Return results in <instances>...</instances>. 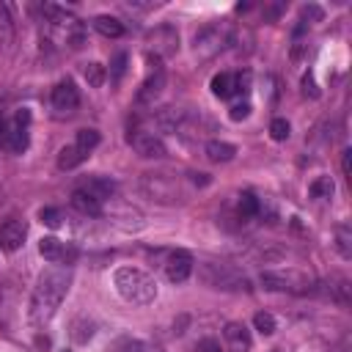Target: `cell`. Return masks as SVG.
Listing matches in <instances>:
<instances>
[{
  "instance_id": "cell-1",
  "label": "cell",
  "mask_w": 352,
  "mask_h": 352,
  "mask_svg": "<svg viewBox=\"0 0 352 352\" xmlns=\"http://www.w3.org/2000/svg\"><path fill=\"white\" fill-rule=\"evenodd\" d=\"M69 286H72V267L55 264V267L44 270L38 275V280L33 286V294H30V302H28V319H30V324H36V327L47 324L58 314V308H60Z\"/></svg>"
},
{
  "instance_id": "cell-2",
  "label": "cell",
  "mask_w": 352,
  "mask_h": 352,
  "mask_svg": "<svg viewBox=\"0 0 352 352\" xmlns=\"http://www.w3.org/2000/svg\"><path fill=\"white\" fill-rule=\"evenodd\" d=\"M113 286L132 305H148L157 297V280L138 267H118L113 272Z\"/></svg>"
},
{
  "instance_id": "cell-3",
  "label": "cell",
  "mask_w": 352,
  "mask_h": 352,
  "mask_svg": "<svg viewBox=\"0 0 352 352\" xmlns=\"http://www.w3.org/2000/svg\"><path fill=\"white\" fill-rule=\"evenodd\" d=\"M198 278L209 286V289H220V292H253V283L248 275H242L236 267L231 264H220V261H201L198 264Z\"/></svg>"
},
{
  "instance_id": "cell-4",
  "label": "cell",
  "mask_w": 352,
  "mask_h": 352,
  "mask_svg": "<svg viewBox=\"0 0 352 352\" xmlns=\"http://www.w3.org/2000/svg\"><path fill=\"white\" fill-rule=\"evenodd\" d=\"M140 190L151 198V201H160V204H173L182 192H179V184L170 173H143L140 176Z\"/></svg>"
},
{
  "instance_id": "cell-5",
  "label": "cell",
  "mask_w": 352,
  "mask_h": 352,
  "mask_svg": "<svg viewBox=\"0 0 352 352\" xmlns=\"http://www.w3.org/2000/svg\"><path fill=\"white\" fill-rule=\"evenodd\" d=\"M146 44H148V52L157 58L176 55L179 52V30L173 25H157L154 30H148Z\"/></svg>"
},
{
  "instance_id": "cell-6",
  "label": "cell",
  "mask_w": 352,
  "mask_h": 352,
  "mask_svg": "<svg viewBox=\"0 0 352 352\" xmlns=\"http://www.w3.org/2000/svg\"><path fill=\"white\" fill-rule=\"evenodd\" d=\"M146 60L148 63H154L151 69H148V77L140 82V88H138V102L140 104H154V99H160V94L165 91V69H162V63H160V58L157 55H146Z\"/></svg>"
},
{
  "instance_id": "cell-7",
  "label": "cell",
  "mask_w": 352,
  "mask_h": 352,
  "mask_svg": "<svg viewBox=\"0 0 352 352\" xmlns=\"http://www.w3.org/2000/svg\"><path fill=\"white\" fill-rule=\"evenodd\" d=\"M126 140H129V146L135 148V154H140L143 160H165V157H168L165 140H162L160 135H154V132L138 129V132H129Z\"/></svg>"
},
{
  "instance_id": "cell-8",
  "label": "cell",
  "mask_w": 352,
  "mask_h": 352,
  "mask_svg": "<svg viewBox=\"0 0 352 352\" xmlns=\"http://www.w3.org/2000/svg\"><path fill=\"white\" fill-rule=\"evenodd\" d=\"M50 102H52V110L58 116H72L80 107V91L72 80H60V82H55V88L50 94Z\"/></svg>"
},
{
  "instance_id": "cell-9",
  "label": "cell",
  "mask_w": 352,
  "mask_h": 352,
  "mask_svg": "<svg viewBox=\"0 0 352 352\" xmlns=\"http://www.w3.org/2000/svg\"><path fill=\"white\" fill-rule=\"evenodd\" d=\"M30 113L28 110H19L16 116H14V121L8 124V132H6V148L8 151H14V154H22L25 148H28V143H30Z\"/></svg>"
},
{
  "instance_id": "cell-10",
  "label": "cell",
  "mask_w": 352,
  "mask_h": 352,
  "mask_svg": "<svg viewBox=\"0 0 352 352\" xmlns=\"http://www.w3.org/2000/svg\"><path fill=\"white\" fill-rule=\"evenodd\" d=\"M195 270V261L190 256V250H170L168 258H165V278L170 283H184Z\"/></svg>"
},
{
  "instance_id": "cell-11",
  "label": "cell",
  "mask_w": 352,
  "mask_h": 352,
  "mask_svg": "<svg viewBox=\"0 0 352 352\" xmlns=\"http://www.w3.org/2000/svg\"><path fill=\"white\" fill-rule=\"evenodd\" d=\"M25 236H28V223L19 220V217H6L0 223V250L6 253H16L22 245H25Z\"/></svg>"
},
{
  "instance_id": "cell-12",
  "label": "cell",
  "mask_w": 352,
  "mask_h": 352,
  "mask_svg": "<svg viewBox=\"0 0 352 352\" xmlns=\"http://www.w3.org/2000/svg\"><path fill=\"white\" fill-rule=\"evenodd\" d=\"M38 253L50 261V264H63L69 267L74 261V248H69L66 242H60L58 236H44L38 242Z\"/></svg>"
},
{
  "instance_id": "cell-13",
  "label": "cell",
  "mask_w": 352,
  "mask_h": 352,
  "mask_svg": "<svg viewBox=\"0 0 352 352\" xmlns=\"http://www.w3.org/2000/svg\"><path fill=\"white\" fill-rule=\"evenodd\" d=\"M223 44H226L223 30H220L217 25H209V28H204V30L195 36V55H201V58H212L214 52L223 50Z\"/></svg>"
},
{
  "instance_id": "cell-14",
  "label": "cell",
  "mask_w": 352,
  "mask_h": 352,
  "mask_svg": "<svg viewBox=\"0 0 352 352\" xmlns=\"http://www.w3.org/2000/svg\"><path fill=\"white\" fill-rule=\"evenodd\" d=\"M223 341L228 344L231 352H250L253 336L242 322H226L223 324Z\"/></svg>"
},
{
  "instance_id": "cell-15",
  "label": "cell",
  "mask_w": 352,
  "mask_h": 352,
  "mask_svg": "<svg viewBox=\"0 0 352 352\" xmlns=\"http://www.w3.org/2000/svg\"><path fill=\"white\" fill-rule=\"evenodd\" d=\"M110 204H113V201H110ZM107 214H110V220H113L116 226H121L124 231H138V228H143V214H140L135 206H129V204L116 201Z\"/></svg>"
},
{
  "instance_id": "cell-16",
  "label": "cell",
  "mask_w": 352,
  "mask_h": 352,
  "mask_svg": "<svg viewBox=\"0 0 352 352\" xmlns=\"http://www.w3.org/2000/svg\"><path fill=\"white\" fill-rule=\"evenodd\" d=\"M80 190H85L88 195H94L96 201H113L116 198V190H118V184L110 179V176H88V179H82L80 184H77Z\"/></svg>"
},
{
  "instance_id": "cell-17",
  "label": "cell",
  "mask_w": 352,
  "mask_h": 352,
  "mask_svg": "<svg viewBox=\"0 0 352 352\" xmlns=\"http://www.w3.org/2000/svg\"><path fill=\"white\" fill-rule=\"evenodd\" d=\"M316 289H319L324 297H330L333 302H338V305H349V302H352V286H349V280L341 278V275H333L330 280L316 283Z\"/></svg>"
},
{
  "instance_id": "cell-18",
  "label": "cell",
  "mask_w": 352,
  "mask_h": 352,
  "mask_svg": "<svg viewBox=\"0 0 352 352\" xmlns=\"http://www.w3.org/2000/svg\"><path fill=\"white\" fill-rule=\"evenodd\" d=\"M72 206H74L80 214H85V217H102V214H104V204L96 201L94 195H88V192L80 190V187L72 192Z\"/></svg>"
},
{
  "instance_id": "cell-19",
  "label": "cell",
  "mask_w": 352,
  "mask_h": 352,
  "mask_svg": "<svg viewBox=\"0 0 352 352\" xmlns=\"http://www.w3.org/2000/svg\"><path fill=\"white\" fill-rule=\"evenodd\" d=\"M204 154H206V160H212V162H231V160L236 157V146L228 143V140L214 138V140H206Z\"/></svg>"
},
{
  "instance_id": "cell-20",
  "label": "cell",
  "mask_w": 352,
  "mask_h": 352,
  "mask_svg": "<svg viewBox=\"0 0 352 352\" xmlns=\"http://www.w3.org/2000/svg\"><path fill=\"white\" fill-rule=\"evenodd\" d=\"M94 30L99 33V36H104V38H121L124 36V22L118 19V16H110V14H99V16H94Z\"/></svg>"
},
{
  "instance_id": "cell-21",
  "label": "cell",
  "mask_w": 352,
  "mask_h": 352,
  "mask_svg": "<svg viewBox=\"0 0 352 352\" xmlns=\"http://www.w3.org/2000/svg\"><path fill=\"white\" fill-rule=\"evenodd\" d=\"M212 94L217 99H231L236 94V74L234 72H220L212 77Z\"/></svg>"
},
{
  "instance_id": "cell-22",
  "label": "cell",
  "mask_w": 352,
  "mask_h": 352,
  "mask_svg": "<svg viewBox=\"0 0 352 352\" xmlns=\"http://www.w3.org/2000/svg\"><path fill=\"white\" fill-rule=\"evenodd\" d=\"M88 157H91V154H85L82 148H77L74 143H69V146H63V148L58 151V168H60V170H74V168L82 165Z\"/></svg>"
},
{
  "instance_id": "cell-23",
  "label": "cell",
  "mask_w": 352,
  "mask_h": 352,
  "mask_svg": "<svg viewBox=\"0 0 352 352\" xmlns=\"http://www.w3.org/2000/svg\"><path fill=\"white\" fill-rule=\"evenodd\" d=\"M336 250L341 253L344 261L352 258V226H349V223H341V226L336 228Z\"/></svg>"
},
{
  "instance_id": "cell-24",
  "label": "cell",
  "mask_w": 352,
  "mask_h": 352,
  "mask_svg": "<svg viewBox=\"0 0 352 352\" xmlns=\"http://www.w3.org/2000/svg\"><path fill=\"white\" fill-rule=\"evenodd\" d=\"M308 192H311V198L327 201V198H333V192H336V182H333L330 176H319V179H314V182H311Z\"/></svg>"
},
{
  "instance_id": "cell-25",
  "label": "cell",
  "mask_w": 352,
  "mask_h": 352,
  "mask_svg": "<svg viewBox=\"0 0 352 352\" xmlns=\"http://www.w3.org/2000/svg\"><path fill=\"white\" fill-rule=\"evenodd\" d=\"M258 283H261L267 292H292V289H294L292 280L283 278V275H278V272H261Z\"/></svg>"
},
{
  "instance_id": "cell-26",
  "label": "cell",
  "mask_w": 352,
  "mask_h": 352,
  "mask_svg": "<svg viewBox=\"0 0 352 352\" xmlns=\"http://www.w3.org/2000/svg\"><path fill=\"white\" fill-rule=\"evenodd\" d=\"M107 352H146V344L140 338H132V336H118L107 346Z\"/></svg>"
},
{
  "instance_id": "cell-27",
  "label": "cell",
  "mask_w": 352,
  "mask_h": 352,
  "mask_svg": "<svg viewBox=\"0 0 352 352\" xmlns=\"http://www.w3.org/2000/svg\"><path fill=\"white\" fill-rule=\"evenodd\" d=\"M99 140H102V138H99V132H96V129H80V132L74 135V146H77V148H82L85 154H91V151L99 146Z\"/></svg>"
},
{
  "instance_id": "cell-28",
  "label": "cell",
  "mask_w": 352,
  "mask_h": 352,
  "mask_svg": "<svg viewBox=\"0 0 352 352\" xmlns=\"http://www.w3.org/2000/svg\"><path fill=\"white\" fill-rule=\"evenodd\" d=\"M258 212H261V201H258L253 192H242V195H239V217L250 220V217H256Z\"/></svg>"
},
{
  "instance_id": "cell-29",
  "label": "cell",
  "mask_w": 352,
  "mask_h": 352,
  "mask_svg": "<svg viewBox=\"0 0 352 352\" xmlns=\"http://www.w3.org/2000/svg\"><path fill=\"white\" fill-rule=\"evenodd\" d=\"M253 327L261 333V336H272L275 333V316L272 314H267V311H256L253 314Z\"/></svg>"
},
{
  "instance_id": "cell-30",
  "label": "cell",
  "mask_w": 352,
  "mask_h": 352,
  "mask_svg": "<svg viewBox=\"0 0 352 352\" xmlns=\"http://www.w3.org/2000/svg\"><path fill=\"white\" fill-rule=\"evenodd\" d=\"M38 220H41L47 228H60L63 214H60L58 206H44V209H38Z\"/></svg>"
},
{
  "instance_id": "cell-31",
  "label": "cell",
  "mask_w": 352,
  "mask_h": 352,
  "mask_svg": "<svg viewBox=\"0 0 352 352\" xmlns=\"http://www.w3.org/2000/svg\"><path fill=\"white\" fill-rule=\"evenodd\" d=\"M91 336H94V322H85V319H74V324H72V338H74L77 344H85Z\"/></svg>"
},
{
  "instance_id": "cell-32",
  "label": "cell",
  "mask_w": 352,
  "mask_h": 352,
  "mask_svg": "<svg viewBox=\"0 0 352 352\" xmlns=\"http://www.w3.org/2000/svg\"><path fill=\"white\" fill-rule=\"evenodd\" d=\"M126 63H129L126 52H116V55H113V60H110V80H113V82H121V77H124V72H126Z\"/></svg>"
},
{
  "instance_id": "cell-33",
  "label": "cell",
  "mask_w": 352,
  "mask_h": 352,
  "mask_svg": "<svg viewBox=\"0 0 352 352\" xmlns=\"http://www.w3.org/2000/svg\"><path fill=\"white\" fill-rule=\"evenodd\" d=\"M82 74H85V80H88L91 88H99L104 82V66L102 63H85Z\"/></svg>"
},
{
  "instance_id": "cell-34",
  "label": "cell",
  "mask_w": 352,
  "mask_h": 352,
  "mask_svg": "<svg viewBox=\"0 0 352 352\" xmlns=\"http://www.w3.org/2000/svg\"><path fill=\"white\" fill-rule=\"evenodd\" d=\"M270 135H272V140H286L289 135H292V126H289V121L286 118H272L270 121Z\"/></svg>"
},
{
  "instance_id": "cell-35",
  "label": "cell",
  "mask_w": 352,
  "mask_h": 352,
  "mask_svg": "<svg viewBox=\"0 0 352 352\" xmlns=\"http://www.w3.org/2000/svg\"><path fill=\"white\" fill-rule=\"evenodd\" d=\"M228 116H231V121H242V118H248V116H250V102L245 99V102H236V104H231Z\"/></svg>"
},
{
  "instance_id": "cell-36",
  "label": "cell",
  "mask_w": 352,
  "mask_h": 352,
  "mask_svg": "<svg viewBox=\"0 0 352 352\" xmlns=\"http://www.w3.org/2000/svg\"><path fill=\"white\" fill-rule=\"evenodd\" d=\"M195 352H223V346H220L217 338H201L195 344Z\"/></svg>"
},
{
  "instance_id": "cell-37",
  "label": "cell",
  "mask_w": 352,
  "mask_h": 352,
  "mask_svg": "<svg viewBox=\"0 0 352 352\" xmlns=\"http://www.w3.org/2000/svg\"><path fill=\"white\" fill-rule=\"evenodd\" d=\"M302 94L305 96H311V99H316L319 96V91H316V82H314V74L308 72V74H302Z\"/></svg>"
},
{
  "instance_id": "cell-38",
  "label": "cell",
  "mask_w": 352,
  "mask_h": 352,
  "mask_svg": "<svg viewBox=\"0 0 352 352\" xmlns=\"http://www.w3.org/2000/svg\"><path fill=\"white\" fill-rule=\"evenodd\" d=\"M322 8L319 6H314V3H308V6H302V16H308V19H314V22H319L322 19Z\"/></svg>"
},
{
  "instance_id": "cell-39",
  "label": "cell",
  "mask_w": 352,
  "mask_h": 352,
  "mask_svg": "<svg viewBox=\"0 0 352 352\" xmlns=\"http://www.w3.org/2000/svg\"><path fill=\"white\" fill-rule=\"evenodd\" d=\"M341 170H344V176L352 173V148H344L341 151Z\"/></svg>"
},
{
  "instance_id": "cell-40",
  "label": "cell",
  "mask_w": 352,
  "mask_h": 352,
  "mask_svg": "<svg viewBox=\"0 0 352 352\" xmlns=\"http://www.w3.org/2000/svg\"><path fill=\"white\" fill-rule=\"evenodd\" d=\"M192 182L204 187V184H209V173H192Z\"/></svg>"
},
{
  "instance_id": "cell-41",
  "label": "cell",
  "mask_w": 352,
  "mask_h": 352,
  "mask_svg": "<svg viewBox=\"0 0 352 352\" xmlns=\"http://www.w3.org/2000/svg\"><path fill=\"white\" fill-rule=\"evenodd\" d=\"M6 132H8V124H6V118L0 116V143H6Z\"/></svg>"
},
{
  "instance_id": "cell-42",
  "label": "cell",
  "mask_w": 352,
  "mask_h": 352,
  "mask_svg": "<svg viewBox=\"0 0 352 352\" xmlns=\"http://www.w3.org/2000/svg\"><path fill=\"white\" fill-rule=\"evenodd\" d=\"M3 201H6V190L0 187V206H3Z\"/></svg>"
}]
</instances>
